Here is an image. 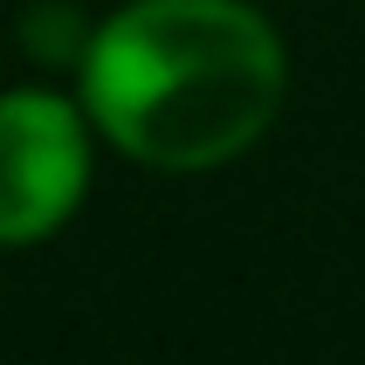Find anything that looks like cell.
Returning <instances> with one entry per match:
<instances>
[{"mask_svg": "<svg viewBox=\"0 0 365 365\" xmlns=\"http://www.w3.org/2000/svg\"><path fill=\"white\" fill-rule=\"evenodd\" d=\"M83 97L131 159L200 173L269 131L283 48L242 0H138L90 41Z\"/></svg>", "mask_w": 365, "mask_h": 365, "instance_id": "1", "label": "cell"}, {"mask_svg": "<svg viewBox=\"0 0 365 365\" xmlns=\"http://www.w3.org/2000/svg\"><path fill=\"white\" fill-rule=\"evenodd\" d=\"M83 124L48 90L0 97V242H41L83 200Z\"/></svg>", "mask_w": 365, "mask_h": 365, "instance_id": "2", "label": "cell"}]
</instances>
